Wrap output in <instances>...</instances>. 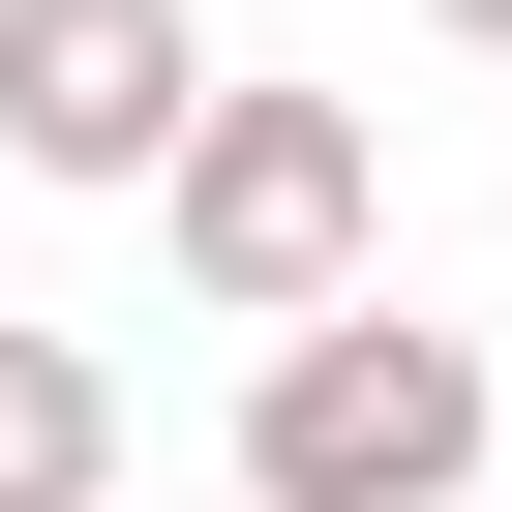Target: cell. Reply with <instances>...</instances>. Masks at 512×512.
<instances>
[{
    "label": "cell",
    "mask_w": 512,
    "mask_h": 512,
    "mask_svg": "<svg viewBox=\"0 0 512 512\" xmlns=\"http://www.w3.org/2000/svg\"><path fill=\"white\" fill-rule=\"evenodd\" d=\"M482 452H512V392H482V332H422L392 272L241 362V482H272V512H452Z\"/></svg>",
    "instance_id": "obj_1"
},
{
    "label": "cell",
    "mask_w": 512,
    "mask_h": 512,
    "mask_svg": "<svg viewBox=\"0 0 512 512\" xmlns=\"http://www.w3.org/2000/svg\"><path fill=\"white\" fill-rule=\"evenodd\" d=\"M151 241H181V302H211V332H302V302H362V241H392V151H362V91H181V151H151Z\"/></svg>",
    "instance_id": "obj_2"
},
{
    "label": "cell",
    "mask_w": 512,
    "mask_h": 512,
    "mask_svg": "<svg viewBox=\"0 0 512 512\" xmlns=\"http://www.w3.org/2000/svg\"><path fill=\"white\" fill-rule=\"evenodd\" d=\"M211 91V0H0V151L31 181H151Z\"/></svg>",
    "instance_id": "obj_3"
},
{
    "label": "cell",
    "mask_w": 512,
    "mask_h": 512,
    "mask_svg": "<svg viewBox=\"0 0 512 512\" xmlns=\"http://www.w3.org/2000/svg\"><path fill=\"white\" fill-rule=\"evenodd\" d=\"M0 512H121V362L91 332H0Z\"/></svg>",
    "instance_id": "obj_4"
},
{
    "label": "cell",
    "mask_w": 512,
    "mask_h": 512,
    "mask_svg": "<svg viewBox=\"0 0 512 512\" xmlns=\"http://www.w3.org/2000/svg\"><path fill=\"white\" fill-rule=\"evenodd\" d=\"M422 31H482V61H512V0H422Z\"/></svg>",
    "instance_id": "obj_5"
}]
</instances>
